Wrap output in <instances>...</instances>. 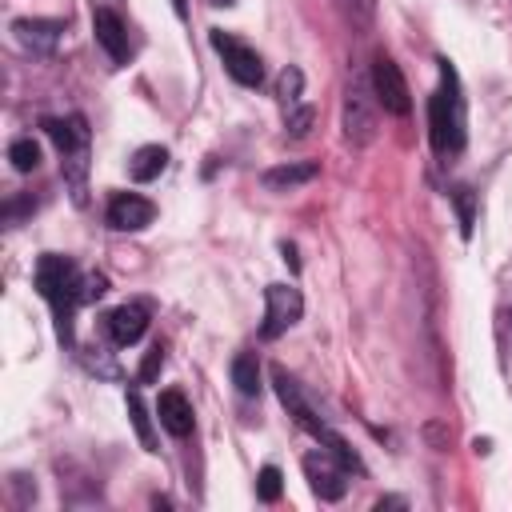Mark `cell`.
Listing matches in <instances>:
<instances>
[{"mask_svg":"<svg viewBox=\"0 0 512 512\" xmlns=\"http://www.w3.org/2000/svg\"><path fill=\"white\" fill-rule=\"evenodd\" d=\"M340 16L352 24V28H368L372 24V12H376V0H336Z\"/></svg>","mask_w":512,"mask_h":512,"instance_id":"obj_20","label":"cell"},{"mask_svg":"<svg viewBox=\"0 0 512 512\" xmlns=\"http://www.w3.org/2000/svg\"><path fill=\"white\" fill-rule=\"evenodd\" d=\"M232 384H236L244 396H256V392H260V364H256L252 352H240V356L232 360Z\"/></svg>","mask_w":512,"mask_h":512,"instance_id":"obj_17","label":"cell"},{"mask_svg":"<svg viewBox=\"0 0 512 512\" xmlns=\"http://www.w3.org/2000/svg\"><path fill=\"white\" fill-rule=\"evenodd\" d=\"M308 124H312V108H296V112H288V128H292V136H304Z\"/></svg>","mask_w":512,"mask_h":512,"instance_id":"obj_25","label":"cell"},{"mask_svg":"<svg viewBox=\"0 0 512 512\" xmlns=\"http://www.w3.org/2000/svg\"><path fill=\"white\" fill-rule=\"evenodd\" d=\"M152 216H156V204L136 196V192H116L108 200V224L116 232H140V228L152 224Z\"/></svg>","mask_w":512,"mask_h":512,"instance_id":"obj_9","label":"cell"},{"mask_svg":"<svg viewBox=\"0 0 512 512\" xmlns=\"http://www.w3.org/2000/svg\"><path fill=\"white\" fill-rule=\"evenodd\" d=\"M272 380H276V396H280V404L292 412V420H296V424H300V428H304L312 440H320V444H324V448H328V452L340 460V468H344V472H360L356 452L344 444V436H336V432H332V428H328V424H324V420H320V416L308 408V400L300 396L296 380H292L284 368H276V372H272Z\"/></svg>","mask_w":512,"mask_h":512,"instance_id":"obj_3","label":"cell"},{"mask_svg":"<svg viewBox=\"0 0 512 512\" xmlns=\"http://www.w3.org/2000/svg\"><path fill=\"white\" fill-rule=\"evenodd\" d=\"M92 32H96V44H100L116 64L128 60V28H124V20H120L112 8H92Z\"/></svg>","mask_w":512,"mask_h":512,"instance_id":"obj_11","label":"cell"},{"mask_svg":"<svg viewBox=\"0 0 512 512\" xmlns=\"http://www.w3.org/2000/svg\"><path fill=\"white\" fill-rule=\"evenodd\" d=\"M464 96H460V76L448 60H440V88L428 100V136L436 156H456L464 148Z\"/></svg>","mask_w":512,"mask_h":512,"instance_id":"obj_2","label":"cell"},{"mask_svg":"<svg viewBox=\"0 0 512 512\" xmlns=\"http://www.w3.org/2000/svg\"><path fill=\"white\" fill-rule=\"evenodd\" d=\"M8 160H12L16 172H32V168L40 164V144H36L32 136H20V140L8 144Z\"/></svg>","mask_w":512,"mask_h":512,"instance_id":"obj_18","label":"cell"},{"mask_svg":"<svg viewBox=\"0 0 512 512\" xmlns=\"http://www.w3.org/2000/svg\"><path fill=\"white\" fill-rule=\"evenodd\" d=\"M36 292L48 300V308L56 316V332L68 344L72 340V312H76L80 300H88V280L80 276V268L68 256L48 252L36 264Z\"/></svg>","mask_w":512,"mask_h":512,"instance_id":"obj_1","label":"cell"},{"mask_svg":"<svg viewBox=\"0 0 512 512\" xmlns=\"http://www.w3.org/2000/svg\"><path fill=\"white\" fill-rule=\"evenodd\" d=\"M156 416L160 424L172 432V436H188L192 432V404L180 388H164L160 400H156Z\"/></svg>","mask_w":512,"mask_h":512,"instance_id":"obj_13","label":"cell"},{"mask_svg":"<svg viewBox=\"0 0 512 512\" xmlns=\"http://www.w3.org/2000/svg\"><path fill=\"white\" fill-rule=\"evenodd\" d=\"M172 4H176V12H180V16H184V0H172Z\"/></svg>","mask_w":512,"mask_h":512,"instance_id":"obj_26","label":"cell"},{"mask_svg":"<svg viewBox=\"0 0 512 512\" xmlns=\"http://www.w3.org/2000/svg\"><path fill=\"white\" fill-rule=\"evenodd\" d=\"M128 416H132V428H136L140 444H144L148 452H156V436H152V428H148V412H144L140 392H128Z\"/></svg>","mask_w":512,"mask_h":512,"instance_id":"obj_19","label":"cell"},{"mask_svg":"<svg viewBox=\"0 0 512 512\" xmlns=\"http://www.w3.org/2000/svg\"><path fill=\"white\" fill-rule=\"evenodd\" d=\"M280 488H284V484H280V468H276V464H264V468H260V480H256L260 500H268V504L280 500Z\"/></svg>","mask_w":512,"mask_h":512,"instance_id":"obj_22","label":"cell"},{"mask_svg":"<svg viewBox=\"0 0 512 512\" xmlns=\"http://www.w3.org/2000/svg\"><path fill=\"white\" fill-rule=\"evenodd\" d=\"M208 4H236V0H208Z\"/></svg>","mask_w":512,"mask_h":512,"instance_id":"obj_27","label":"cell"},{"mask_svg":"<svg viewBox=\"0 0 512 512\" xmlns=\"http://www.w3.org/2000/svg\"><path fill=\"white\" fill-rule=\"evenodd\" d=\"M212 48L220 52V60H224V68H228V76H232L236 84L260 88V80H264V60H260V52H256L252 44H244L240 36H232V32H224V28H212Z\"/></svg>","mask_w":512,"mask_h":512,"instance_id":"obj_6","label":"cell"},{"mask_svg":"<svg viewBox=\"0 0 512 512\" xmlns=\"http://www.w3.org/2000/svg\"><path fill=\"white\" fill-rule=\"evenodd\" d=\"M164 168H168V152H164L160 144H144V148H136V156H132V164H128L132 180H140V184L156 180Z\"/></svg>","mask_w":512,"mask_h":512,"instance_id":"obj_16","label":"cell"},{"mask_svg":"<svg viewBox=\"0 0 512 512\" xmlns=\"http://www.w3.org/2000/svg\"><path fill=\"white\" fill-rule=\"evenodd\" d=\"M368 80H372L376 104H380L384 112H392V116H408V108H412V96H408L404 72H400V64H396L392 56L376 52V56H372V72H368Z\"/></svg>","mask_w":512,"mask_h":512,"instance_id":"obj_7","label":"cell"},{"mask_svg":"<svg viewBox=\"0 0 512 512\" xmlns=\"http://www.w3.org/2000/svg\"><path fill=\"white\" fill-rule=\"evenodd\" d=\"M300 84H304L300 68H284V72H280L276 92H280V100H284V108H288V112H292V108H296V100H300Z\"/></svg>","mask_w":512,"mask_h":512,"instance_id":"obj_21","label":"cell"},{"mask_svg":"<svg viewBox=\"0 0 512 512\" xmlns=\"http://www.w3.org/2000/svg\"><path fill=\"white\" fill-rule=\"evenodd\" d=\"M304 312V296L292 288V284H268L264 288V324H260V336L264 340H276L280 332H288Z\"/></svg>","mask_w":512,"mask_h":512,"instance_id":"obj_8","label":"cell"},{"mask_svg":"<svg viewBox=\"0 0 512 512\" xmlns=\"http://www.w3.org/2000/svg\"><path fill=\"white\" fill-rule=\"evenodd\" d=\"M12 32H16V40L28 48V52H36V56H48L52 48H56V40H60V24L56 20H16L12 24Z\"/></svg>","mask_w":512,"mask_h":512,"instance_id":"obj_14","label":"cell"},{"mask_svg":"<svg viewBox=\"0 0 512 512\" xmlns=\"http://www.w3.org/2000/svg\"><path fill=\"white\" fill-rule=\"evenodd\" d=\"M108 336L120 344V348H128V344H136L140 336H144V328H148V308L144 304H120V308H112L108 312Z\"/></svg>","mask_w":512,"mask_h":512,"instance_id":"obj_12","label":"cell"},{"mask_svg":"<svg viewBox=\"0 0 512 512\" xmlns=\"http://www.w3.org/2000/svg\"><path fill=\"white\" fill-rule=\"evenodd\" d=\"M340 460L332 452H312L304 456V476H308V488L320 496V500H340L344 496V472L336 468Z\"/></svg>","mask_w":512,"mask_h":512,"instance_id":"obj_10","label":"cell"},{"mask_svg":"<svg viewBox=\"0 0 512 512\" xmlns=\"http://www.w3.org/2000/svg\"><path fill=\"white\" fill-rule=\"evenodd\" d=\"M372 136H376V92L372 80L352 76L344 88V140L352 148H364L372 144Z\"/></svg>","mask_w":512,"mask_h":512,"instance_id":"obj_5","label":"cell"},{"mask_svg":"<svg viewBox=\"0 0 512 512\" xmlns=\"http://www.w3.org/2000/svg\"><path fill=\"white\" fill-rule=\"evenodd\" d=\"M316 164L312 160H292V164H276V168H268L264 172V188L268 192H292V188H300V184H308V180H316Z\"/></svg>","mask_w":512,"mask_h":512,"instance_id":"obj_15","label":"cell"},{"mask_svg":"<svg viewBox=\"0 0 512 512\" xmlns=\"http://www.w3.org/2000/svg\"><path fill=\"white\" fill-rule=\"evenodd\" d=\"M160 368H164V348H160V344H152V348H148V356L140 360V380H144V384H152V380L160 376Z\"/></svg>","mask_w":512,"mask_h":512,"instance_id":"obj_24","label":"cell"},{"mask_svg":"<svg viewBox=\"0 0 512 512\" xmlns=\"http://www.w3.org/2000/svg\"><path fill=\"white\" fill-rule=\"evenodd\" d=\"M452 200H456V212H460V232L472 236V188H456Z\"/></svg>","mask_w":512,"mask_h":512,"instance_id":"obj_23","label":"cell"},{"mask_svg":"<svg viewBox=\"0 0 512 512\" xmlns=\"http://www.w3.org/2000/svg\"><path fill=\"white\" fill-rule=\"evenodd\" d=\"M44 128L60 148V164H64V176L72 184L76 204H84V164H88V124H84V116L44 120Z\"/></svg>","mask_w":512,"mask_h":512,"instance_id":"obj_4","label":"cell"}]
</instances>
